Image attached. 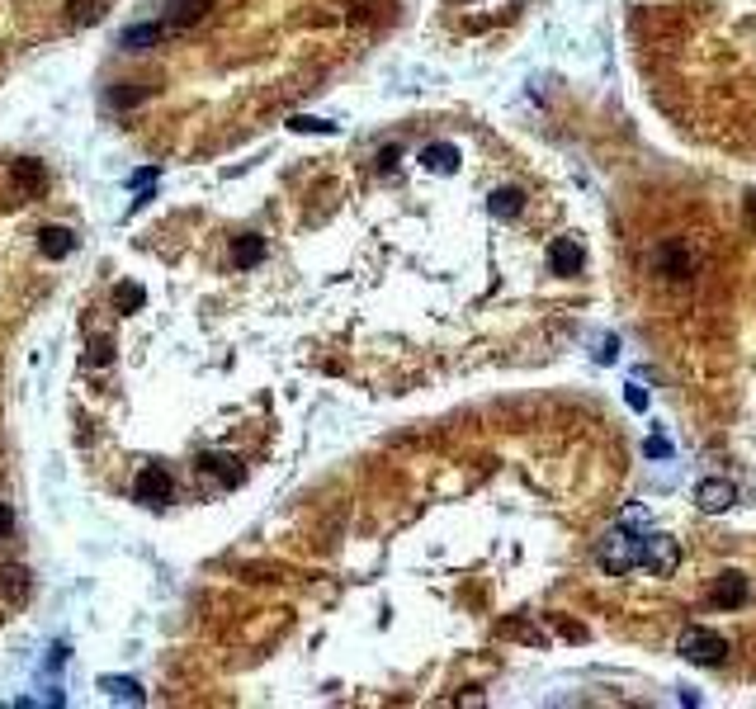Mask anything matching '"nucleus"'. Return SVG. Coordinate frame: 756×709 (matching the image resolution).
<instances>
[{
    "label": "nucleus",
    "mask_w": 756,
    "mask_h": 709,
    "mask_svg": "<svg viewBox=\"0 0 756 709\" xmlns=\"http://www.w3.org/2000/svg\"><path fill=\"white\" fill-rule=\"evenodd\" d=\"M487 208L497 213V218H516V213L525 208V194H520V190H511V185H506V190H491Z\"/></svg>",
    "instance_id": "f3484780"
},
{
    "label": "nucleus",
    "mask_w": 756,
    "mask_h": 709,
    "mask_svg": "<svg viewBox=\"0 0 756 709\" xmlns=\"http://www.w3.org/2000/svg\"><path fill=\"white\" fill-rule=\"evenodd\" d=\"M643 454H648V459H667V454H671V444H667L662 435H648V444H643Z\"/></svg>",
    "instance_id": "393cba45"
},
{
    "label": "nucleus",
    "mask_w": 756,
    "mask_h": 709,
    "mask_svg": "<svg viewBox=\"0 0 756 709\" xmlns=\"http://www.w3.org/2000/svg\"><path fill=\"white\" fill-rule=\"evenodd\" d=\"M10 530H14V511H10L5 502H0V539H5Z\"/></svg>",
    "instance_id": "c85d7f7f"
},
{
    "label": "nucleus",
    "mask_w": 756,
    "mask_h": 709,
    "mask_svg": "<svg viewBox=\"0 0 756 709\" xmlns=\"http://www.w3.org/2000/svg\"><path fill=\"white\" fill-rule=\"evenodd\" d=\"M398 147H383V152H378V171H392V166H398Z\"/></svg>",
    "instance_id": "bb28decb"
},
{
    "label": "nucleus",
    "mask_w": 756,
    "mask_h": 709,
    "mask_svg": "<svg viewBox=\"0 0 756 709\" xmlns=\"http://www.w3.org/2000/svg\"><path fill=\"white\" fill-rule=\"evenodd\" d=\"M676 653L685 657V663H695V667H718L723 657H728V638L704 629V624H690V629L676 638Z\"/></svg>",
    "instance_id": "f03ea898"
},
{
    "label": "nucleus",
    "mask_w": 756,
    "mask_h": 709,
    "mask_svg": "<svg viewBox=\"0 0 756 709\" xmlns=\"http://www.w3.org/2000/svg\"><path fill=\"white\" fill-rule=\"evenodd\" d=\"M638 553H643V535H634L629 525H619V530H610V535L601 539L596 563H601L605 577H624V572L638 568Z\"/></svg>",
    "instance_id": "f257e3e1"
},
{
    "label": "nucleus",
    "mask_w": 756,
    "mask_h": 709,
    "mask_svg": "<svg viewBox=\"0 0 756 709\" xmlns=\"http://www.w3.org/2000/svg\"><path fill=\"white\" fill-rule=\"evenodd\" d=\"M100 690H105V696H113V700H128V705H142V700H147L142 686L128 681V676H100Z\"/></svg>",
    "instance_id": "dca6fc26"
},
{
    "label": "nucleus",
    "mask_w": 756,
    "mask_h": 709,
    "mask_svg": "<svg viewBox=\"0 0 756 709\" xmlns=\"http://www.w3.org/2000/svg\"><path fill=\"white\" fill-rule=\"evenodd\" d=\"M175 497V477L161 468V464H147L138 477H133V502L142 506H166Z\"/></svg>",
    "instance_id": "20e7f679"
},
{
    "label": "nucleus",
    "mask_w": 756,
    "mask_h": 709,
    "mask_svg": "<svg viewBox=\"0 0 756 709\" xmlns=\"http://www.w3.org/2000/svg\"><path fill=\"white\" fill-rule=\"evenodd\" d=\"M86 359H90V365H109V359H113V341H109V336H95L90 350H86Z\"/></svg>",
    "instance_id": "412c9836"
},
{
    "label": "nucleus",
    "mask_w": 756,
    "mask_h": 709,
    "mask_svg": "<svg viewBox=\"0 0 756 709\" xmlns=\"http://www.w3.org/2000/svg\"><path fill=\"white\" fill-rule=\"evenodd\" d=\"M208 10H213V0H166V24L189 29V24H199Z\"/></svg>",
    "instance_id": "ddd939ff"
},
{
    "label": "nucleus",
    "mask_w": 756,
    "mask_h": 709,
    "mask_svg": "<svg viewBox=\"0 0 756 709\" xmlns=\"http://www.w3.org/2000/svg\"><path fill=\"white\" fill-rule=\"evenodd\" d=\"M289 128H293V133H326V138H336V133H340L336 123H326V119H312V114H298V119H289Z\"/></svg>",
    "instance_id": "aec40b11"
},
{
    "label": "nucleus",
    "mask_w": 756,
    "mask_h": 709,
    "mask_svg": "<svg viewBox=\"0 0 756 709\" xmlns=\"http://www.w3.org/2000/svg\"><path fill=\"white\" fill-rule=\"evenodd\" d=\"M152 180H156V166H142L133 180H128V185H133V190H142V185H152Z\"/></svg>",
    "instance_id": "cd10ccee"
},
{
    "label": "nucleus",
    "mask_w": 756,
    "mask_h": 709,
    "mask_svg": "<svg viewBox=\"0 0 756 709\" xmlns=\"http://www.w3.org/2000/svg\"><path fill=\"white\" fill-rule=\"evenodd\" d=\"M34 596V577L24 563H0V601L5 605H24Z\"/></svg>",
    "instance_id": "39448f33"
},
{
    "label": "nucleus",
    "mask_w": 756,
    "mask_h": 709,
    "mask_svg": "<svg viewBox=\"0 0 756 709\" xmlns=\"http://www.w3.org/2000/svg\"><path fill=\"white\" fill-rule=\"evenodd\" d=\"M14 185L20 190H43V166L38 161H14Z\"/></svg>",
    "instance_id": "6ab92c4d"
},
{
    "label": "nucleus",
    "mask_w": 756,
    "mask_h": 709,
    "mask_svg": "<svg viewBox=\"0 0 756 709\" xmlns=\"http://www.w3.org/2000/svg\"><path fill=\"white\" fill-rule=\"evenodd\" d=\"M733 502H737V492H733L728 477H704V483L695 487V506H700V511H710V516L728 511Z\"/></svg>",
    "instance_id": "6e6552de"
},
{
    "label": "nucleus",
    "mask_w": 756,
    "mask_h": 709,
    "mask_svg": "<svg viewBox=\"0 0 756 709\" xmlns=\"http://www.w3.org/2000/svg\"><path fill=\"white\" fill-rule=\"evenodd\" d=\"M166 34H171V24H166V20L128 24V29H123V38H119V47H123V53H147V47H156Z\"/></svg>",
    "instance_id": "0eeeda50"
},
{
    "label": "nucleus",
    "mask_w": 756,
    "mask_h": 709,
    "mask_svg": "<svg viewBox=\"0 0 756 709\" xmlns=\"http://www.w3.org/2000/svg\"><path fill=\"white\" fill-rule=\"evenodd\" d=\"M147 95H152V86H138V90H113V105H119V109H128V105L147 100Z\"/></svg>",
    "instance_id": "5701e85b"
},
{
    "label": "nucleus",
    "mask_w": 756,
    "mask_h": 709,
    "mask_svg": "<svg viewBox=\"0 0 756 709\" xmlns=\"http://www.w3.org/2000/svg\"><path fill=\"white\" fill-rule=\"evenodd\" d=\"M265 260V237H237L232 241V266L237 270H256Z\"/></svg>",
    "instance_id": "4468645a"
},
{
    "label": "nucleus",
    "mask_w": 756,
    "mask_h": 709,
    "mask_svg": "<svg viewBox=\"0 0 756 709\" xmlns=\"http://www.w3.org/2000/svg\"><path fill=\"white\" fill-rule=\"evenodd\" d=\"M458 161H464V156H458L454 142H425V147H421V166L435 171V175H454Z\"/></svg>",
    "instance_id": "9b49d317"
},
{
    "label": "nucleus",
    "mask_w": 756,
    "mask_h": 709,
    "mask_svg": "<svg viewBox=\"0 0 756 709\" xmlns=\"http://www.w3.org/2000/svg\"><path fill=\"white\" fill-rule=\"evenodd\" d=\"M624 402H629L634 411H648V388H643V384H629V388H624Z\"/></svg>",
    "instance_id": "b1692460"
},
{
    "label": "nucleus",
    "mask_w": 756,
    "mask_h": 709,
    "mask_svg": "<svg viewBox=\"0 0 756 709\" xmlns=\"http://www.w3.org/2000/svg\"><path fill=\"white\" fill-rule=\"evenodd\" d=\"M142 299H147V293H142L138 284H123V289H119V308H123V312H138Z\"/></svg>",
    "instance_id": "4be33fe9"
},
{
    "label": "nucleus",
    "mask_w": 756,
    "mask_h": 709,
    "mask_svg": "<svg viewBox=\"0 0 756 709\" xmlns=\"http://www.w3.org/2000/svg\"><path fill=\"white\" fill-rule=\"evenodd\" d=\"M100 14H105L100 0H71V5H67V24L86 29V24H100Z\"/></svg>",
    "instance_id": "a211bd4d"
},
{
    "label": "nucleus",
    "mask_w": 756,
    "mask_h": 709,
    "mask_svg": "<svg viewBox=\"0 0 756 709\" xmlns=\"http://www.w3.org/2000/svg\"><path fill=\"white\" fill-rule=\"evenodd\" d=\"M38 251L47 260H67L76 251V232L71 227H38Z\"/></svg>",
    "instance_id": "f8f14e48"
},
{
    "label": "nucleus",
    "mask_w": 756,
    "mask_h": 709,
    "mask_svg": "<svg viewBox=\"0 0 756 709\" xmlns=\"http://www.w3.org/2000/svg\"><path fill=\"white\" fill-rule=\"evenodd\" d=\"M199 473H208L218 487H237L241 477H246V473H241V459H237V454H218V450H204V454H199Z\"/></svg>",
    "instance_id": "423d86ee"
},
{
    "label": "nucleus",
    "mask_w": 756,
    "mask_h": 709,
    "mask_svg": "<svg viewBox=\"0 0 756 709\" xmlns=\"http://www.w3.org/2000/svg\"><path fill=\"white\" fill-rule=\"evenodd\" d=\"M657 266H662L671 279H685L690 274V256L681 251L676 241H667V246H657Z\"/></svg>",
    "instance_id": "2eb2a0df"
},
{
    "label": "nucleus",
    "mask_w": 756,
    "mask_h": 709,
    "mask_svg": "<svg viewBox=\"0 0 756 709\" xmlns=\"http://www.w3.org/2000/svg\"><path fill=\"white\" fill-rule=\"evenodd\" d=\"M615 355H619V341H615V336H605V341H601V350H596V359H601V365H610Z\"/></svg>",
    "instance_id": "a878e982"
},
{
    "label": "nucleus",
    "mask_w": 756,
    "mask_h": 709,
    "mask_svg": "<svg viewBox=\"0 0 756 709\" xmlns=\"http://www.w3.org/2000/svg\"><path fill=\"white\" fill-rule=\"evenodd\" d=\"M638 568L652 572V577H671L681 568V544L671 535H652L643 530V553H638Z\"/></svg>",
    "instance_id": "7ed1b4c3"
},
{
    "label": "nucleus",
    "mask_w": 756,
    "mask_h": 709,
    "mask_svg": "<svg viewBox=\"0 0 756 709\" xmlns=\"http://www.w3.org/2000/svg\"><path fill=\"white\" fill-rule=\"evenodd\" d=\"M582 266H586V251H582L577 237H558V241L549 246V270H553V274H577Z\"/></svg>",
    "instance_id": "1a4fd4ad"
},
{
    "label": "nucleus",
    "mask_w": 756,
    "mask_h": 709,
    "mask_svg": "<svg viewBox=\"0 0 756 709\" xmlns=\"http://www.w3.org/2000/svg\"><path fill=\"white\" fill-rule=\"evenodd\" d=\"M710 601H714L718 610H737V605H747V577H743V572H718V582H714V591H710Z\"/></svg>",
    "instance_id": "9d476101"
}]
</instances>
